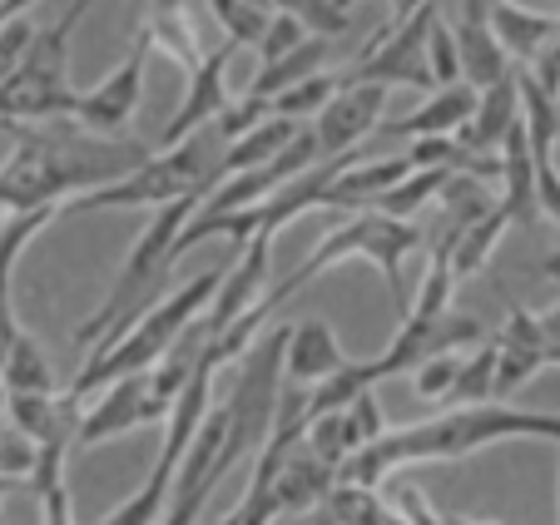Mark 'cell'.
Masks as SVG:
<instances>
[{
  "label": "cell",
  "mask_w": 560,
  "mask_h": 525,
  "mask_svg": "<svg viewBox=\"0 0 560 525\" xmlns=\"http://www.w3.org/2000/svg\"><path fill=\"white\" fill-rule=\"evenodd\" d=\"M149 40L135 31V45L125 50V60L115 65V70L105 74V80L95 84V90H85V95H74V115L70 125H80L85 135H125V125L135 119L139 109V95H144V65H149Z\"/></svg>",
  "instance_id": "obj_10"
},
{
  "label": "cell",
  "mask_w": 560,
  "mask_h": 525,
  "mask_svg": "<svg viewBox=\"0 0 560 525\" xmlns=\"http://www.w3.org/2000/svg\"><path fill=\"white\" fill-rule=\"evenodd\" d=\"M199 203H203V194H189V199H174V203H164V209H154L149 229L139 233V243L129 248L119 278L109 283V298L85 317V323L74 327V342L85 347V352L109 347L115 337H125L129 327L164 298V283H170V268H174V258H170L174 238H179V229L194 219Z\"/></svg>",
  "instance_id": "obj_4"
},
{
  "label": "cell",
  "mask_w": 560,
  "mask_h": 525,
  "mask_svg": "<svg viewBox=\"0 0 560 525\" xmlns=\"http://www.w3.org/2000/svg\"><path fill=\"white\" fill-rule=\"evenodd\" d=\"M55 219H60V209H35V213H21V219L0 223V362H5L11 342L21 337V317H15V303H11L15 262H21V253L31 248Z\"/></svg>",
  "instance_id": "obj_17"
},
{
  "label": "cell",
  "mask_w": 560,
  "mask_h": 525,
  "mask_svg": "<svg viewBox=\"0 0 560 525\" xmlns=\"http://www.w3.org/2000/svg\"><path fill=\"white\" fill-rule=\"evenodd\" d=\"M268 248H273V233H254V238L238 248V262H233L229 273L219 278V288H213L209 307L199 313V332H203V347L213 342V337H223L238 317L248 313V307L258 303V293H264V278H268Z\"/></svg>",
  "instance_id": "obj_12"
},
{
  "label": "cell",
  "mask_w": 560,
  "mask_h": 525,
  "mask_svg": "<svg viewBox=\"0 0 560 525\" xmlns=\"http://www.w3.org/2000/svg\"><path fill=\"white\" fill-rule=\"evenodd\" d=\"M90 5H95V0H74V5L60 15V21H65V25H80V21H85V11H90Z\"/></svg>",
  "instance_id": "obj_46"
},
{
  "label": "cell",
  "mask_w": 560,
  "mask_h": 525,
  "mask_svg": "<svg viewBox=\"0 0 560 525\" xmlns=\"http://www.w3.org/2000/svg\"><path fill=\"white\" fill-rule=\"evenodd\" d=\"M5 135H15V149L0 164V219L65 209L80 194L125 179L129 168H139L154 154L139 139L85 135V129H70L65 119L60 125H11Z\"/></svg>",
  "instance_id": "obj_2"
},
{
  "label": "cell",
  "mask_w": 560,
  "mask_h": 525,
  "mask_svg": "<svg viewBox=\"0 0 560 525\" xmlns=\"http://www.w3.org/2000/svg\"><path fill=\"white\" fill-rule=\"evenodd\" d=\"M511 223H506V213L491 203L481 219L471 223V229L462 233V238L446 248V268H452V283H462V278H471V273H481L487 268V258L497 253V243H501V233H506Z\"/></svg>",
  "instance_id": "obj_29"
},
{
  "label": "cell",
  "mask_w": 560,
  "mask_h": 525,
  "mask_svg": "<svg viewBox=\"0 0 560 525\" xmlns=\"http://www.w3.org/2000/svg\"><path fill=\"white\" fill-rule=\"evenodd\" d=\"M456 80L471 84V90H491L497 80H506L516 65L506 60V50L497 45V35H491L487 21H462L456 15Z\"/></svg>",
  "instance_id": "obj_25"
},
{
  "label": "cell",
  "mask_w": 560,
  "mask_h": 525,
  "mask_svg": "<svg viewBox=\"0 0 560 525\" xmlns=\"http://www.w3.org/2000/svg\"><path fill=\"white\" fill-rule=\"evenodd\" d=\"M412 168H407V159L397 154V159H358V164H348L332 179V189H328V199H323V209H338V213H368L372 203L382 199V194L392 189L397 179H407Z\"/></svg>",
  "instance_id": "obj_22"
},
{
  "label": "cell",
  "mask_w": 560,
  "mask_h": 525,
  "mask_svg": "<svg viewBox=\"0 0 560 525\" xmlns=\"http://www.w3.org/2000/svg\"><path fill=\"white\" fill-rule=\"evenodd\" d=\"M219 159H223V139L213 135V119L203 129H194L189 139H179L174 149L149 154L139 168H129L125 179L90 189L80 199H70L60 213H95V209H164L174 199L203 194L209 199L219 184Z\"/></svg>",
  "instance_id": "obj_5"
},
{
  "label": "cell",
  "mask_w": 560,
  "mask_h": 525,
  "mask_svg": "<svg viewBox=\"0 0 560 525\" xmlns=\"http://www.w3.org/2000/svg\"><path fill=\"white\" fill-rule=\"evenodd\" d=\"M31 5H35V0H0V21H21Z\"/></svg>",
  "instance_id": "obj_45"
},
{
  "label": "cell",
  "mask_w": 560,
  "mask_h": 525,
  "mask_svg": "<svg viewBox=\"0 0 560 525\" xmlns=\"http://www.w3.org/2000/svg\"><path fill=\"white\" fill-rule=\"evenodd\" d=\"M491 372H497V347L481 342L471 358H462V368H456V382H452V392H446V411L491 401Z\"/></svg>",
  "instance_id": "obj_32"
},
{
  "label": "cell",
  "mask_w": 560,
  "mask_h": 525,
  "mask_svg": "<svg viewBox=\"0 0 560 525\" xmlns=\"http://www.w3.org/2000/svg\"><path fill=\"white\" fill-rule=\"evenodd\" d=\"M298 129H303L298 119H264V125H254L244 139H233V144H223L219 179H233V174H254V168L273 164V159L283 154L288 144H293Z\"/></svg>",
  "instance_id": "obj_27"
},
{
  "label": "cell",
  "mask_w": 560,
  "mask_h": 525,
  "mask_svg": "<svg viewBox=\"0 0 560 525\" xmlns=\"http://www.w3.org/2000/svg\"><path fill=\"white\" fill-rule=\"evenodd\" d=\"M323 511H328L332 525H407L377 491H368V486H342V481L323 495Z\"/></svg>",
  "instance_id": "obj_30"
},
{
  "label": "cell",
  "mask_w": 560,
  "mask_h": 525,
  "mask_svg": "<svg viewBox=\"0 0 560 525\" xmlns=\"http://www.w3.org/2000/svg\"><path fill=\"white\" fill-rule=\"evenodd\" d=\"M436 21V0L417 5L412 15L392 25L387 35H372L368 50L352 55V65L342 74H332L338 84H412V90H432V74H427V31Z\"/></svg>",
  "instance_id": "obj_9"
},
{
  "label": "cell",
  "mask_w": 560,
  "mask_h": 525,
  "mask_svg": "<svg viewBox=\"0 0 560 525\" xmlns=\"http://www.w3.org/2000/svg\"><path fill=\"white\" fill-rule=\"evenodd\" d=\"M417 5H427V0H397V21H402V15H412Z\"/></svg>",
  "instance_id": "obj_47"
},
{
  "label": "cell",
  "mask_w": 560,
  "mask_h": 525,
  "mask_svg": "<svg viewBox=\"0 0 560 525\" xmlns=\"http://www.w3.org/2000/svg\"><path fill=\"white\" fill-rule=\"evenodd\" d=\"M31 466H35V446L25 442V436H15V431H0V476L25 486Z\"/></svg>",
  "instance_id": "obj_43"
},
{
  "label": "cell",
  "mask_w": 560,
  "mask_h": 525,
  "mask_svg": "<svg viewBox=\"0 0 560 525\" xmlns=\"http://www.w3.org/2000/svg\"><path fill=\"white\" fill-rule=\"evenodd\" d=\"M427 74H432V90L442 84H456V40H452V25L436 15L432 31H427Z\"/></svg>",
  "instance_id": "obj_37"
},
{
  "label": "cell",
  "mask_w": 560,
  "mask_h": 525,
  "mask_svg": "<svg viewBox=\"0 0 560 525\" xmlns=\"http://www.w3.org/2000/svg\"><path fill=\"white\" fill-rule=\"evenodd\" d=\"M31 35H35V25H31V21H5V25H0V80H5V74L15 70V60L25 55Z\"/></svg>",
  "instance_id": "obj_44"
},
{
  "label": "cell",
  "mask_w": 560,
  "mask_h": 525,
  "mask_svg": "<svg viewBox=\"0 0 560 525\" xmlns=\"http://www.w3.org/2000/svg\"><path fill=\"white\" fill-rule=\"evenodd\" d=\"M487 25H491V35H497V45L506 50V60L516 65V70H530V60L546 50L550 31H556V15L526 11V5H516V0H497L491 15H487Z\"/></svg>",
  "instance_id": "obj_24"
},
{
  "label": "cell",
  "mask_w": 560,
  "mask_h": 525,
  "mask_svg": "<svg viewBox=\"0 0 560 525\" xmlns=\"http://www.w3.org/2000/svg\"><path fill=\"white\" fill-rule=\"evenodd\" d=\"M0 411H5V387H0Z\"/></svg>",
  "instance_id": "obj_50"
},
{
  "label": "cell",
  "mask_w": 560,
  "mask_h": 525,
  "mask_svg": "<svg viewBox=\"0 0 560 525\" xmlns=\"http://www.w3.org/2000/svg\"><path fill=\"white\" fill-rule=\"evenodd\" d=\"M521 119V90H516V70L506 80H497L491 90L476 95V115L466 119V129L456 135V144L471 149V154H497L506 129Z\"/></svg>",
  "instance_id": "obj_23"
},
{
  "label": "cell",
  "mask_w": 560,
  "mask_h": 525,
  "mask_svg": "<svg viewBox=\"0 0 560 525\" xmlns=\"http://www.w3.org/2000/svg\"><path fill=\"white\" fill-rule=\"evenodd\" d=\"M328 60H332V40H317V35H307L298 50L283 55V60L258 65V74H254V84L244 90V100H273V95H283V90H293V84L323 74V65H328Z\"/></svg>",
  "instance_id": "obj_26"
},
{
  "label": "cell",
  "mask_w": 560,
  "mask_h": 525,
  "mask_svg": "<svg viewBox=\"0 0 560 525\" xmlns=\"http://www.w3.org/2000/svg\"><path fill=\"white\" fill-rule=\"evenodd\" d=\"M497 372H491V401H506L511 392H521L536 372H546V332H540L536 313L516 307L506 323V332L497 337Z\"/></svg>",
  "instance_id": "obj_15"
},
{
  "label": "cell",
  "mask_w": 560,
  "mask_h": 525,
  "mask_svg": "<svg viewBox=\"0 0 560 525\" xmlns=\"http://www.w3.org/2000/svg\"><path fill=\"white\" fill-rule=\"evenodd\" d=\"M530 80L540 84V90H546L550 100H556L560 105V15H556V31H550V40H546V50L536 55V60H530Z\"/></svg>",
  "instance_id": "obj_42"
},
{
  "label": "cell",
  "mask_w": 560,
  "mask_h": 525,
  "mask_svg": "<svg viewBox=\"0 0 560 525\" xmlns=\"http://www.w3.org/2000/svg\"><path fill=\"white\" fill-rule=\"evenodd\" d=\"M170 417V401L154 392L149 372H135V377L109 382L105 392L95 397V407L80 411V427H74V446H100L115 442L135 427H154V421Z\"/></svg>",
  "instance_id": "obj_11"
},
{
  "label": "cell",
  "mask_w": 560,
  "mask_h": 525,
  "mask_svg": "<svg viewBox=\"0 0 560 525\" xmlns=\"http://www.w3.org/2000/svg\"><path fill=\"white\" fill-rule=\"evenodd\" d=\"M338 5H342V11H352V5H358V0H338Z\"/></svg>",
  "instance_id": "obj_49"
},
{
  "label": "cell",
  "mask_w": 560,
  "mask_h": 525,
  "mask_svg": "<svg viewBox=\"0 0 560 525\" xmlns=\"http://www.w3.org/2000/svg\"><path fill=\"white\" fill-rule=\"evenodd\" d=\"M382 109H387V90H382V84H338L332 100L317 109V119H313L317 159L362 149V139L382 125Z\"/></svg>",
  "instance_id": "obj_13"
},
{
  "label": "cell",
  "mask_w": 560,
  "mask_h": 525,
  "mask_svg": "<svg viewBox=\"0 0 560 525\" xmlns=\"http://www.w3.org/2000/svg\"><path fill=\"white\" fill-rule=\"evenodd\" d=\"M283 342L288 327L264 332V342L248 347V362L233 382L229 401L209 407V417L199 421L189 452H184L179 471L170 486V505L159 515V525H199V511L209 501V491L233 471V466L254 456L268 436L273 421V401H278V382H283Z\"/></svg>",
  "instance_id": "obj_1"
},
{
  "label": "cell",
  "mask_w": 560,
  "mask_h": 525,
  "mask_svg": "<svg viewBox=\"0 0 560 525\" xmlns=\"http://www.w3.org/2000/svg\"><path fill=\"white\" fill-rule=\"evenodd\" d=\"M392 511L402 515L407 525H446L442 515L432 511V501H427V491H422V486H407V481H397V486H392Z\"/></svg>",
  "instance_id": "obj_40"
},
{
  "label": "cell",
  "mask_w": 560,
  "mask_h": 525,
  "mask_svg": "<svg viewBox=\"0 0 560 525\" xmlns=\"http://www.w3.org/2000/svg\"><path fill=\"white\" fill-rule=\"evenodd\" d=\"M238 55V45L219 40L213 50H203V60L189 70V95L174 109V119L159 129V149H174L179 139H189L194 129H203L209 119H219V109L229 105V90H223V74H229V60Z\"/></svg>",
  "instance_id": "obj_14"
},
{
  "label": "cell",
  "mask_w": 560,
  "mask_h": 525,
  "mask_svg": "<svg viewBox=\"0 0 560 525\" xmlns=\"http://www.w3.org/2000/svg\"><path fill=\"white\" fill-rule=\"evenodd\" d=\"M70 35L74 25L55 21L31 35L15 70L0 80V129L11 125H60L74 115L70 90Z\"/></svg>",
  "instance_id": "obj_8"
},
{
  "label": "cell",
  "mask_w": 560,
  "mask_h": 525,
  "mask_svg": "<svg viewBox=\"0 0 560 525\" xmlns=\"http://www.w3.org/2000/svg\"><path fill=\"white\" fill-rule=\"evenodd\" d=\"M80 411H85L80 401H70L65 392H50V397H5V411H0V417L11 421V431L25 436L31 446H45V442L74 446Z\"/></svg>",
  "instance_id": "obj_18"
},
{
  "label": "cell",
  "mask_w": 560,
  "mask_h": 525,
  "mask_svg": "<svg viewBox=\"0 0 560 525\" xmlns=\"http://www.w3.org/2000/svg\"><path fill=\"white\" fill-rule=\"evenodd\" d=\"M422 248V229L417 223H402V219H387V213L368 209V213H352L348 223H338L332 233H323V243L313 248V258L303 262V268H293V273L283 278V283L273 288L268 298H258V303L268 307V313H278V307L288 303V298L298 293V288H307L317 273H328L332 262H348V258H368L382 268V278H387V288L397 293V303H402L407 313V283H402V262L407 253Z\"/></svg>",
  "instance_id": "obj_7"
},
{
  "label": "cell",
  "mask_w": 560,
  "mask_h": 525,
  "mask_svg": "<svg viewBox=\"0 0 560 525\" xmlns=\"http://www.w3.org/2000/svg\"><path fill=\"white\" fill-rule=\"evenodd\" d=\"M223 525H238V521H233V515H229V521H223Z\"/></svg>",
  "instance_id": "obj_51"
},
{
  "label": "cell",
  "mask_w": 560,
  "mask_h": 525,
  "mask_svg": "<svg viewBox=\"0 0 560 525\" xmlns=\"http://www.w3.org/2000/svg\"><path fill=\"white\" fill-rule=\"evenodd\" d=\"M0 431H5V417H0Z\"/></svg>",
  "instance_id": "obj_52"
},
{
  "label": "cell",
  "mask_w": 560,
  "mask_h": 525,
  "mask_svg": "<svg viewBox=\"0 0 560 525\" xmlns=\"http://www.w3.org/2000/svg\"><path fill=\"white\" fill-rule=\"evenodd\" d=\"M342 427H348V446H352V456H358L362 446H372L377 436H387V431H392L372 392H362V397H352L348 407H342Z\"/></svg>",
  "instance_id": "obj_36"
},
{
  "label": "cell",
  "mask_w": 560,
  "mask_h": 525,
  "mask_svg": "<svg viewBox=\"0 0 560 525\" xmlns=\"http://www.w3.org/2000/svg\"><path fill=\"white\" fill-rule=\"evenodd\" d=\"M199 0H149L139 35L149 40V50H164L174 65L194 70L203 60V35H199Z\"/></svg>",
  "instance_id": "obj_16"
},
{
  "label": "cell",
  "mask_w": 560,
  "mask_h": 525,
  "mask_svg": "<svg viewBox=\"0 0 560 525\" xmlns=\"http://www.w3.org/2000/svg\"><path fill=\"white\" fill-rule=\"evenodd\" d=\"M497 179H501V203L497 209L506 213V223H536L540 209H536V168H530V149H526V129L521 119L506 129L497 149Z\"/></svg>",
  "instance_id": "obj_20"
},
{
  "label": "cell",
  "mask_w": 560,
  "mask_h": 525,
  "mask_svg": "<svg viewBox=\"0 0 560 525\" xmlns=\"http://www.w3.org/2000/svg\"><path fill=\"white\" fill-rule=\"evenodd\" d=\"M303 40H307L303 25H298L293 15H278V11H273V15H268V25H264V35H258L254 50H258V60H264V65H273V60H283L288 50H298Z\"/></svg>",
  "instance_id": "obj_38"
},
{
  "label": "cell",
  "mask_w": 560,
  "mask_h": 525,
  "mask_svg": "<svg viewBox=\"0 0 560 525\" xmlns=\"http://www.w3.org/2000/svg\"><path fill=\"white\" fill-rule=\"evenodd\" d=\"M446 179H452L446 168H412V174H407V179H397V184H392V189L382 194V199L372 203V209H377V213H387V219H402V223H412L417 213H422L427 203H432L436 194L446 189Z\"/></svg>",
  "instance_id": "obj_31"
},
{
  "label": "cell",
  "mask_w": 560,
  "mask_h": 525,
  "mask_svg": "<svg viewBox=\"0 0 560 525\" xmlns=\"http://www.w3.org/2000/svg\"><path fill=\"white\" fill-rule=\"evenodd\" d=\"M476 95L481 90H471V84H442L432 100H427L422 109H412L407 119H392L387 125V135L392 139H452V135H462L466 129V119L476 115Z\"/></svg>",
  "instance_id": "obj_21"
},
{
  "label": "cell",
  "mask_w": 560,
  "mask_h": 525,
  "mask_svg": "<svg viewBox=\"0 0 560 525\" xmlns=\"http://www.w3.org/2000/svg\"><path fill=\"white\" fill-rule=\"evenodd\" d=\"M31 491L40 495V525H74V505H70V486H65V476L31 486Z\"/></svg>",
  "instance_id": "obj_41"
},
{
  "label": "cell",
  "mask_w": 560,
  "mask_h": 525,
  "mask_svg": "<svg viewBox=\"0 0 560 525\" xmlns=\"http://www.w3.org/2000/svg\"><path fill=\"white\" fill-rule=\"evenodd\" d=\"M21 491V481H5V476H0V501H5V495H15Z\"/></svg>",
  "instance_id": "obj_48"
},
{
  "label": "cell",
  "mask_w": 560,
  "mask_h": 525,
  "mask_svg": "<svg viewBox=\"0 0 560 525\" xmlns=\"http://www.w3.org/2000/svg\"><path fill=\"white\" fill-rule=\"evenodd\" d=\"M342 347L338 337H332L328 323H298L288 327V342H283V382H293V387H317L323 377H332V372L342 368Z\"/></svg>",
  "instance_id": "obj_19"
},
{
  "label": "cell",
  "mask_w": 560,
  "mask_h": 525,
  "mask_svg": "<svg viewBox=\"0 0 560 525\" xmlns=\"http://www.w3.org/2000/svg\"><path fill=\"white\" fill-rule=\"evenodd\" d=\"M0 387H5V397H50V392H60L55 387L50 358H45L40 342H35L25 327H21V337L11 342L5 362H0Z\"/></svg>",
  "instance_id": "obj_28"
},
{
  "label": "cell",
  "mask_w": 560,
  "mask_h": 525,
  "mask_svg": "<svg viewBox=\"0 0 560 525\" xmlns=\"http://www.w3.org/2000/svg\"><path fill=\"white\" fill-rule=\"evenodd\" d=\"M456 368H462V352H436V358H427L422 368L412 372L417 397L422 401H446V392H452V382H456Z\"/></svg>",
  "instance_id": "obj_39"
},
{
  "label": "cell",
  "mask_w": 560,
  "mask_h": 525,
  "mask_svg": "<svg viewBox=\"0 0 560 525\" xmlns=\"http://www.w3.org/2000/svg\"><path fill=\"white\" fill-rule=\"evenodd\" d=\"M203 11L219 21L223 40L229 45H258V35H264L268 25V11H258V5H248V0H203Z\"/></svg>",
  "instance_id": "obj_35"
},
{
  "label": "cell",
  "mask_w": 560,
  "mask_h": 525,
  "mask_svg": "<svg viewBox=\"0 0 560 525\" xmlns=\"http://www.w3.org/2000/svg\"><path fill=\"white\" fill-rule=\"evenodd\" d=\"M219 278L223 273H199L189 288H179L174 298H159L154 307H149L144 317H139L135 327H129L125 337H115L109 347H95L85 358V368H80V377L65 387V397L70 401H80L85 407L95 392H105L109 382H119V377H135V372H149L164 352L174 347V337L184 332V327L194 323V317L209 307V298H213V288H219Z\"/></svg>",
  "instance_id": "obj_6"
},
{
  "label": "cell",
  "mask_w": 560,
  "mask_h": 525,
  "mask_svg": "<svg viewBox=\"0 0 560 525\" xmlns=\"http://www.w3.org/2000/svg\"><path fill=\"white\" fill-rule=\"evenodd\" d=\"M268 5H273L278 15H293L307 35H317V40H338V35L352 25V15L342 11L338 0H268Z\"/></svg>",
  "instance_id": "obj_33"
},
{
  "label": "cell",
  "mask_w": 560,
  "mask_h": 525,
  "mask_svg": "<svg viewBox=\"0 0 560 525\" xmlns=\"http://www.w3.org/2000/svg\"><path fill=\"white\" fill-rule=\"evenodd\" d=\"M511 436H550L560 442V411H516L501 401H481V407H452L432 421L417 427H397L362 446L358 456L338 466L342 486H368L377 491L392 471H402L412 462H462V456L481 452L491 442H511Z\"/></svg>",
  "instance_id": "obj_3"
},
{
  "label": "cell",
  "mask_w": 560,
  "mask_h": 525,
  "mask_svg": "<svg viewBox=\"0 0 560 525\" xmlns=\"http://www.w3.org/2000/svg\"><path fill=\"white\" fill-rule=\"evenodd\" d=\"M332 90H338V80H332L328 70H323V74H313V80L293 84V90H283V95L264 100V105H268V119H298V125H303L307 115H317V109L328 105V100H332Z\"/></svg>",
  "instance_id": "obj_34"
}]
</instances>
